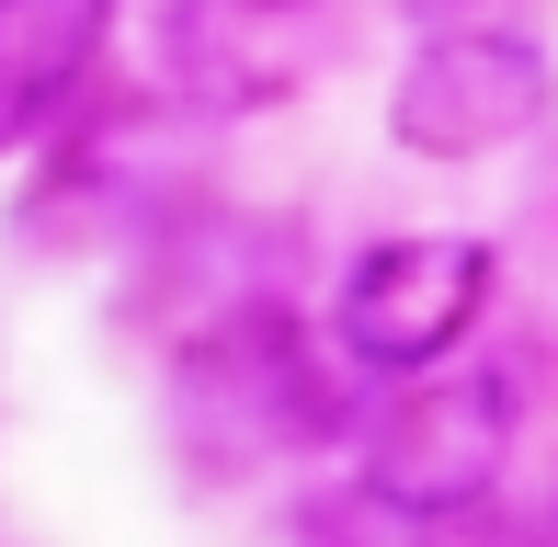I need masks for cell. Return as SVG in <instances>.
Segmentation results:
<instances>
[{
    "label": "cell",
    "instance_id": "cell-5",
    "mask_svg": "<svg viewBox=\"0 0 558 547\" xmlns=\"http://www.w3.org/2000/svg\"><path fill=\"white\" fill-rule=\"evenodd\" d=\"M251 12H319V0H251Z\"/></svg>",
    "mask_w": 558,
    "mask_h": 547
},
{
    "label": "cell",
    "instance_id": "cell-2",
    "mask_svg": "<svg viewBox=\"0 0 558 547\" xmlns=\"http://www.w3.org/2000/svg\"><path fill=\"white\" fill-rule=\"evenodd\" d=\"M513 467V388L501 377H411L365 434V490L388 513H468Z\"/></svg>",
    "mask_w": 558,
    "mask_h": 547
},
{
    "label": "cell",
    "instance_id": "cell-1",
    "mask_svg": "<svg viewBox=\"0 0 558 547\" xmlns=\"http://www.w3.org/2000/svg\"><path fill=\"white\" fill-rule=\"evenodd\" d=\"M547 104H558V69H547L536 35H513V23H456V35H434L399 69L388 137L411 148V160H490V148L536 137Z\"/></svg>",
    "mask_w": 558,
    "mask_h": 547
},
{
    "label": "cell",
    "instance_id": "cell-4",
    "mask_svg": "<svg viewBox=\"0 0 558 547\" xmlns=\"http://www.w3.org/2000/svg\"><path fill=\"white\" fill-rule=\"evenodd\" d=\"M114 0H0V114H35L92 81Z\"/></svg>",
    "mask_w": 558,
    "mask_h": 547
},
{
    "label": "cell",
    "instance_id": "cell-3",
    "mask_svg": "<svg viewBox=\"0 0 558 547\" xmlns=\"http://www.w3.org/2000/svg\"><path fill=\"white\" fill-rule=\"evenodd\" d=\"M478 308H490V252L478 240H376L342 274L331 331L376 377H422V365H445L478 331Z\"/></svg>",
    "mask_w": 558,
    "mask_h": 547
}]
</instances>
